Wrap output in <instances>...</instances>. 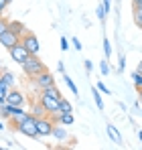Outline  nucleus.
<instances>
[{
    "mask_svg": "<svg viewBox=\"0 0 142 150\" xmlns=\"http://www.w3.org/2000/svg\"><path fill=\"white\" fill-rule=\"evenodd\" d=\"M8 89H10V87L0 79V103H4V98H6V91H8Z\"/></svg>",
    "mask_w": 142,
    "mask_h": 150,
    "instance_id": "b1692460",
    "label": "nucleus"
},
{
    "mask_svg": "<svg viewBox=\"0 0 142 150\" xmlns=\"http://www.w3.org/2000/svg\"><path fill=\"white\" fill-rule=\"evenodd\" d=\"M8 53H10V57H12V61H16L18 65H23L24 61L31 57V53L26 51V47H24L23 43H16V45H12L10 49H8Z\"/></svg>",
    "mask_w": 142,
    "mask_h": 150,
    "instance_id": "39448f33",
    "label": "nucleus"
},
{
    "mask_svg": "<svg viewBox=\"0 0 142 150\" xmlns=\"http://www.w3.org/2000/svg\"><path fill=\"white\" fill-rule=\"evenodd\" d=\"M106 134H108V138H110L114 144H124L122 134H120V130H118L114 124H106Z\"/></svg>",
    "mask_w": 142,
    "mask_h": 150,
    "instance_id": "9b49d317",
    "label": "nucleus"
},
{
    "mask_svg": "<svg viewBox=\"0 0 142 150\" xmlns=\"http://www.w3.org/2000/svg\"><path fill=\"white\" fill-rule=\"evenodd\" d=\"M8 30H12V33L21 39L24 33H26V26H24V23H21V21H8Z\"/></svg>",
    "mask_w": 142,
    "mask_h": 150,
    "instance_id": "ddd939ff",
    "label": "nucleus"
},
{
    "mask_svg": "<svg viewBox=\"0 0 142 150\" xmlns=\"http://www.w3.org/2000/svg\"><path fill=\"white\" fill-rule=\"evenodd\" d=\"M69 43L73 45V47H75V51H81V47H83V45L79 43V39H77V37H73V39H71Z\"/></svg>",
    "mask_w": 142,
    "mask_h": 150,
    "instance_id": "c85d7f7f",
    "label": "nucleus"
},
{
    "mask_svg": "<svg viewBox=\"0 0 142 150\" xmlns=\"http://www.w3.org/2000/svg\"><path fill=\"white\" fill-rule=\"evenodd\" d=\"M53 118L51 116H41V118H37V132H39V136H51V132H53Z\"/></svg>",
    "mask_w": 142,
    "mask_h": 150,
    "instance_id": "423d86ee",
    "label": "nucleus"
},
{
    "mask_svg": "<svg viewBox=\"0 0 142 150\" xmlns=\"http://www.w3.org/2000/svg\"><path fill=\"white\" fill-rule=\"evenodd\" d=\"M21 67H23L24 75H26V77H31V79H33V77H37L39 73H43V71L47 69V67H45V63L39 59V55H31L23 65H21Z\"/></svg>",
    "mask_w": 142,
    "mask_h": 150,
    "instance_id": "f03ea898",
    "label": "nucleus"
},
{
    "mask_svg": "<svg viewBox=\"0 0 142 150\" xmlns=\"http://www.w3.org/2000/svg\"><path fill=\"white\" fill-rule=\"evenodd\" d=\"M0 79L8 85V87H14V83H16V77L14 73H10V71H6V69H0Z\"/></svg>",
    "mask_w": 142,
    "mask_h": 150,
    "instance_id": "4468645a",
    "label": "nucleus"
},
{
    "mask_svg": "<svg viewBox=\"0 0 142 150\" xmlns=\"http://www.w3.org/2000/svg\"><path fill=\"white\" fill-rule=\"evenodd\" d=\"M124 67H126V59H124V55L120 57V63H118V71H124Z\"/></svg>",
    "mask_w": 142,
    "mask_h": 150,
    "instance_id": "72a5a7b5",
    "label": "nucleus"
},
{
    "mask_svg": "<svg viewBox=\"0 0 142 150\" xmlns=\"http://www.w3.org/2000/svg\"><path fill=\"white\" fill-rule=\"evenodd\" d=\"M140 116H142V110H140Z\"/></svg>",
    "mask_w": 142,
    "mask_h": 150,
    "instance_id": "79ce46f5",
    "label": "nucleus"
},
{
    "mask_svg": "<svg viewBox=\"0 0 142 150\" xmlns=\"http://www.w3.org/2000/svg\"><path fill=\"white\" fill-rule=\"evenodd\" d=\"M63 79H65V83L69 85V89L73 91V93H75V98H77V93H79V89H77V85H75V81H73V79H71V77H69L67 73H63Z\"/></svg>",
    "mask_w": 142,
    "mask_h": 150,
    "instance_id": "aec40b11",
    "label": "nucleus"
},
{
    "mask_svg": "<svg viewBox=\"0 0 142 150\" xmlns=\"http://www.w3.org/2000/svg\"><path fill=\"white\" fill-rule=\"evenodd\" d=\"M8 4H10V0H0V14L6 10V6H8Z\"/></svg>",
    "mask_w": 142,
    "mask_h": 150,
    "instance_id": "473e14b6",
    "label": "nucleus"
},
{
    "mask_svg": "<svg viewBox=\"0 0 142 150\" xmlns=\"http://www.w3.org/2000/svg\"><path fill=\"white\" fill-rule=\"evenodd\" d=\"M33 83H35L37 89L41 91V89H45V87H49V85H55V77H53V73H49L47 69H45L43 73H39L37 77H33Z\"/></svg>",
    "mask_w": 142,
    "mask_h": 150,
    "instance_id": "0eeeda50",
    "label": "nucleus"
},
{
    "mask_svg": "<svg viewBox=\"0 0 142 150\" xmlns=\"http://www.w3.org/2000/svg\"><path fill=\"white\" fill-rule=\"evenodd\" d=\"M4 30H8V18H4V16L0 14V35H2Z\"/></svg>",
    "mask_w": 142,
    "mask_h": 150,
    "instance_id": "cd10ccee",
    "label": "nucleus"
},
{
    "mask_svg": "<svg viewBox=\"0 0 142 150\" xmlns=\"http://www.w3.org/2000/svg\"><path fill=\"white\" fill-rule=\"evenodd\" d=\"M41 93H45V96H51V98H55V100H61L63 96H61V89L57 87V85H49L45 89H41Z\"/></svg>",
    "mask_w": 142,
    "mask_h": 150,
    "instance_id": "2eb2a0df",
    "label": "nucleus"
},
{
    "mask_svg": "<svg viewBox=\"0 0 142 150\" xmlns=\"http://www.w3.org/2000/svg\"><path fill=\"white\" fill-rule=\"evenodd\" d=\"M134 12H132V18H134V25L142 28V6H132Z\"/></svg>",
    "mask_w": 142,
    "mask_h": 150,
    "instance_id": "f3484780",
    "label": "nucleus"
},
{
    "mask_svg": "<svg viewBox=\"0 0 142 150\" xmlns=\"http://www.w3.org/2000/svg\"><path fill=\"white\" fill-rule=\"evenodd\" d=\"M104 55H106V59H110V57H112V43L108 41V37L104 39Z\"/></svg>",
    "mask_w": 142,
    "mask_h": 150,
    "instance_id": "412c9836",
    "label": "nucleus"
},
{
    "mask_svg": "<svg viewBox=\"0 0 142 150\" xmlns=\"http://www.w3.org/2000/svg\"><path fill=\"white\" fill-rule=\"evenodd\" d=\"M102 6H104V10H106V14L112 10V0H102Z\"/></svg>",
    "mask_w": 142,
    "mask_h": 150,
    "instance_id": "c756f323",
    "label": "nucleus"
},
{
    "mask_svg": "<svg viewBox=\"0 0 142 150\" xmlns=\"http://www.w3.org/2000/svg\"><path fill=\"white\" fill-rule=\"evenodd\" d=\"M99 71H102V75H104V77H106L108 73H110V63H108V59L99 63Z\"/></svg>",
    "mask_w": 142,
    "mask_h": 150,
    "instance_id": "393cba45",
    "label": "nucleus"
},
{
    "mask_svg": "<svg viewBox=\"0 0 142 150\" xmlns=\"http://www.w3.org/2000/svg\"><path fill=\"white\" fill-rule=\"evenodd\" d=\"M51 136H55L59 142H65V140H69V134H67V130L63 128V124H55V126H53V132H51Z\"/></svg>",
    "mask_w": 142,
    "mask_h": 150,
    "instance_id": "f8f14e48",
    "label": "nucleus"
},
{
    "mask_svg": "<svg viewBox=\"0 0 142 150\" xmlns=\"http://www.w3.org/2000/svg\"><path fill=\"white\" fill-rule=\"evenodd\" d=\"M14 130L21 132V134L26 136V138H33V140L39 138V132H37V118H35L33 114H26L23 120L14 126Z\"/></svg>",
    "mask_w": 142,
    "mask_h": 150,
    "instance_id": "f257e3e1",
    "label": "nucleus"
},
{
    "mask_svg": "<svg viewBox=\"0 0 142 150\" xmlns=\"http://www.w3.org/2000/svg\"><path fill=\"white\" fill-rule=\"evenodd\" d=\"M0 69H2V63H0Z\"/></svg>",
    "mask_w": 142,
    "mask_h": 150,
    "instance_id": "a19ab883",
    "label": "nucleus"
},
{
    "mask_svg": "<svg viewBox=\"0 0 142 150\" xmlns=\"http://www.w3.org/2000/svg\"><path fill=\"white\" fill-rule=\"evenodd\" d=\"M73 122H75V118H73V112H65V114H59V122H57V124L71 126Z\"/></svg>",
    "mask_w": 142,
    "mask_h": 150,
    "instance_id": "dca6fc26",
    "label": "nucleus"
},
{
    "mask_svg": "<svg viewBox=\"0 0 142 150\" xmlns=\"http://www.w3.org/2000/svg\"><path fill=\"white\" fill-rule=\"evenodd\" d=\"M31 114H33V116H35V118H41V116H47V114H45V110H43V105H41V103H37V105H35V108H33V112H31Z\"/></svg>",
    "mask_w": 142,
    "mask_h": 150,
    "instance_id": "5701e85b",
    "label": "nucleus"
},
{
    "mask_svg": "<svg viewBox=\"0 0 142 150\" xmlns=\"http://www.w3.org/2000/svg\"><path fill=\"white\" fill-rule=\"evenodd\" d=\"M132 6H142V0H132Z\"/></svg>",
    "mask_w": 142,
    "mask_h": 150,
    "instance_id": "c9c22d12",
    "label": "nucleus"
},
{
    "mask_svg": "<svg viewBox=\"0 0 142 150\" xmlns=\"http://www.w3.org/2000/svg\"><path fill=\"white\" fill-rule=\"evenodd\" d=\"M83 67H85V71H87V73H89V71H92V69H94V63H92V61H89V59H85V61H83Z\"/></svg>",
    "mask_w": 142,
    "mask_h": 150,
    "instance_id": "2f4dec72",
    "label": "nucleus"
},
{
    "mask_svg": "<svg viewBox=\"0 0 142 150\" xmlns=\"http://www.w3.org/2000/svg\"><path fill=\"white\" fill-rule=\"evenodd\" d=\"M4 128H6V126H4V122H0V132H2Z\"/></svg>",
    "mask_w": 142,
    "mask_h": 150,
    "instance_id": "58836bf2",
    "label": "nucleus"
},
{
    "mask_svg": "<svg viewBox=\"0 0 142 150\" xmlns=\"http://www.w3.org/2000/svg\"><path fill=\"white\" fill-rule=\"evenodd\" d=\"M18 112H23V105H12V103H0V114L2 118H12Z\"/></svg>",
    "mask_w": 142,
    "mask_h": 150,
    "instance_id": "9d476101",
    "label": "nucleus"
},
{
    "mask_svg": "<svg viewBox=\"0 0 142 150\" xmlns=\"http://www.w3.org/2000/svg\"><path fill=\"white\" fill-rule=\"evenodd\" d=\"M65 112H73V105L65 98H61L59 100V114H65Z\"/></svg>",
    "mask_w": 142,
    "mask_h": 150,
    "instance_id": "a211bd4d",
    "label": "nucleus"
},
{
    "mask_svg": "<svg viewBox=\"0 0 142 150\" xmlns=\"http://www.w3.org/2000/svg\"><path fill=\"white\" fill-rule=\"evenodd\" d=\"M92 93H94V101L95 105H97V110H104V100H102V91L95 87V89H92Z\"/></svg>",
    "mask_w": 142,
    "mask_h": 150,
    "instance_id": "6ab92c4d",
    "label": "nucleus"
},
{
    "mask_svg": "<svg viewBox=\"0 0 142 150\" xmlns=\"http://www.w3.org/2000/svg\"><path fill=\"white\" fill-rule=\"evenodd\" d=\"M39 103L43 105V110H45V114H47V116L59 114V100H55V98H51V96L41 93V96H39Z\"/></svg>",
    "mask_w": 142,
    "mask_h": 150,
    "instance_id": "20e7f679",
    "label": "nucleus"
},
{
    "mask_svg": "<svg viewBox=\"0 0 142 150\" xmlns=\"http://www.w3.org/2000/svg\"><path fill=\"white\" fill-rule=\"evenodd\" d=\"M136 71H138V73H142V61H138V65H136Z\"/></svg>",
    "mask_w": 142,
    "mask_h": 150,
    "instance_id": "e433bc0d",
    "label": "nucleus"
},
{
    "mask_svg": "<svg viewBox=\"0 0 142 150\" xmlns=\"http://www.w3.org/2000/svg\"><path fill=\"white\" fill-rule=\"evenodd\" d=\"M16 43H21V39H18L12 30H4V33L0 35V45H4L6 49H10V47L16 45Z\"/></svg>",
    "mask_w": 142,
    "mask_h": 150,
    "instance_id": "1a4fd4ad",
    "label": "nucleus"
},
{
    "mask_svg": "<svg viewBox=\"0 0 142 150\" xmlns=\"http://www.w3.org/2000/svg\"><path fill=\"white\" fill-rule=\"evenodd\" d=\"M69 39H65V37H63V39H61V51H69Z\"/></svg>",
    "mask_w": 142,
    "mask_h": 150,
    "instance_id": "7c9ffc66",
    "label": "nucleus"
},
{
    "mask_svg": "<svg viewBox=\"0 0 142 150\" xmlns=\"http://www.w3.org/2000/svg\"><path fill=\"white\" fill-rule=\"evenodd\" d=\"M95 14H97V18H99V21H102V23H104V21H106V16H108V14H106V10H104V6H102V4H99V6H97V8H95Z\"/></svg>",
    "mask_w": 142,
    "mask_h": 150,
    "instance_id": "a878e982",
    "label": "nucleus"
},
{
    "mask_svg": "<svg viewBox=\"0 0 142 150\" xmlns=\"http://www.w3.org/2000/svg\"><path fill=\"white\" fill-rule=\"evenodd\" d=\"M57 71H59V73H61V75L65 73V65H63V63H61V61H59V63H57Z\"/></svg>",
    "mask_w": 142,
    "mask_h": 150,
    "instance_id": "f704fd0d",
    "label": "nucleus"
},
{
    "mask_svg": "<svg viewBox=\"0 0 142 150\" xmlns=\"http://www.w3.org/2000/svg\"><path fill=\"white\" fill-rule=\"evenodd\" d=\"M21 43L26 47V51H28L31 55H39V53H41V45H39V39H37L35 33H28V30H26L23 37H21Z\"/></svg>",
    "mask_w": 142,
    "mask_h": 150,
    "instance_id": "7ed1b4c3",
    "label": "nucleus"
},
{
    "mask_svg": "<svg viewBox=\"0 0 142 150\" xmlns=\"http://www.w3.org/2000/svg\"><path fill=\"white\" fill-rule=\"evenodd\" d=\"M132 81H134L136 89H142V73H138V71H134V73H132Z\"/></svg>",
    "mask_w": 142,
    "mask_h": 150,
    "instance_id": "4be33fe9",
    "label": "nucleus"
},
{
    "mask_svg": "<svg viewBox=\"0 0 142 150\" xmlns=\"http://www.w3.org/2000/svg\"><path fill=\"white\" fill-rule=\"evenodd\" d=\"M138 140H140V144H142V130L138 132Z\"/></svg>",
    "mask_w": 142,
    "mask_h": 150,
    "instance_id": "4c0bfd02",
    "label": "nucleus"
},
{
    "mask_svg": "<svg viewBox=\"0 0 142 150\" xmlns=\"http://www.w3.org/2000/svg\"><path fill=\"white\" fill-rule=\"evenodd\" d=\"M4 103H12V105H24V93L10 87L6 91V98H4Z\"/></svg>",
    "mask_w": 142,
    "mask_h": 150,
    "instance_id": "6e6552de",
    "label": "nucleus"
},
{
    "mask_svg": "<svg viewBox=\"0 0 142 150\" xmlns=\"http://www.w3.org/2000/svg\"><path fill=\"white\" fill-rule=\"evenodd\" d=\"M95 87H97V89H99V91H102V93H108V96H110V93H112V89H110V87H108V85H106V83H104V81H99V83H97V85H95Z\"/></svg>",
    "mask_w": 142,
    "mask_h": 150,
    "instance_id": "bb28decb",
    "label": "nucleus"
},
{
    "mask_svg": "<svg viewBox=\"0 0 142 150\" xmlns=\"http://www.w3.org/2000/svg\"><path fill=\"white\" fill-rule=\"evenodd\" d=\"M138 91H140V101H138V103L142 105V89H138Z\"/></svg>",
    "mask_w": 142,
    "mask_h": 150,
    "instance_id": "ea45409f",
    "label": "nucleus"
}]
</instances>
